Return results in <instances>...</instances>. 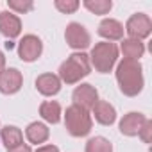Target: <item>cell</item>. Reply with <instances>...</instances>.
Returning a JSON list of instances; mask_svg holds the SVG:
<instances>
[{"mask_svg":"<svg viewBox=\"0 0 152 152\" xmlns=\"http://www.w3.org/2000/svg\"><path fill=\"white\" fill-rule=\"evenodd\" d=\"M116 84L122 95L125 97H138L143 91L145 77H143V66L140 61L134 59H122L116 63L115 70Z\"/></svg>","mask_w":152,"mask_h":152,"instance_id":"6da1fadb","label":"cell"},{"mask_svg":"<svg viewBox=\"0 0 152 152\" xmlns=\"http://www.w3.org/2000/svg\"><path fill=\"white\" fill-rule=\"evenodd\" d=\"M90 73H91V64H90L88 54L86 52H73L59 64L57 77L63 84L73 86V84H79Z\"/></svg>","mask_w":152,"mask_h":152,"instance_id":"7a4b0ae2","label":"cell"},{"mask_svg":"<svg viewBox=\"0 0 152 152\" xmlns=\"http://www.w3.org/2000/svg\"><path fill=\"white\" fill-rule=\"evenodd\" d=\"M118 56H120L118 47H116V43H111V41L95 43L88 54L91 68H95V72H99V73L113 72L118 63Z\"/></svg>","mask_w":152,"mask_h":152,"instance_id":"3957f363","label":"cell"},{"mask_svg":"<svg viewBox=\"0 0 152 152\" xmlns=\"http://www.w3.org/2000/svg\"><path fill=\"white\" fill-rule=\"evenodd\" d=\"M64 127H66V132L73 138H84L91 132V127H93V118H91V113L79 107V106H68L64 115Z\"/></svg>","mask_w":152,"mask_h":152,"instance_id":"277c9868","label":"cell"},{"mask_svg":"<svg viewBox=\"0 0 152 152\" xmlns=\"http://www.w3.org/2000/svg\"><path fill=\"white\" fill-rule=\"evenodd\" d=\"M64 41L75 52H84L91 47V34L79 22H70L64 29Z\"/></svg>","mask_w":152,"mask_h":152,"instance_id":"5b68a950","label":"cell"},{"mask_svg":"<svg viewBox=\"0 0 152 152\" xmlns=\"http://www.w3.org/2000/svg\"><path fill=\"white\" fill-rule=\"evenodd\" d=\"M124 31L131 39L143 41L152 34V20L145 13H134L127 18V22L124 25Z\"/></svg>","mask_w":152,"mask_h":152,"instance_id":"8992f818","label":"cell"},{"mask_svg":"<svg viewBox=\"0 0 152 152\" xmlns=\"http://www.w3.org/2000/svg\"><path fill=\"white\" fill-rule=\"evenodd\" d=\"M16 52H18V57L23 61V63H34L41 57L43 54V41L39 36L36 34H25L22 36V39L18 41V47H16Z\"/></svg>","mask_w":152,"mask_h":152,"instance_id":"52a82bcc","label":"cell"},{"mask_svg":"<svg viewBox=\"0 0 152 152\" xmlns=\"http://www.w3.org/2000/svg\"><path fill=\"white\" fill-rule=\"evenodd\" d=\"M72 100L75 106H79L86 111H91V107L97 104L99 100V91L93 84L90 83H81L79 86H75L73 93H72Z\"/></svg>","mask_w":152,"mask_h":152,"instance_id":"ba28073f","label":"cell"},{"mask_svg":"<svg viewBox=\"0 0 152 152\" xmlns=\"http://www.w3.org/2000/svg\"><path fill=\"white\" fill-rule=\"evenodd\" d=\"M23 86V73L18 68H6L0 73V93L16 95Z\"/></svg>","mask_w":152,"mask_h":152,"instance_id":"9c48e42d","label":"cell"},{"mask_svg":"<svg viewBox=\"0 0 152 152\" xmlns=\"http://www.w3.org/2000/svg\"><path fill=\"white\" fill-rule=\"evenodd\" d=\"M147 120H148V118H147L143 113H140V111H131V113L124 115L122 120L118 122V131H120L122 136L134 138V136L140 134V131H141V127L145 125Z\"/></svg>","mask_w":152,"mask_h":152,"instance_id":"30bf717a","label":"cell"},{"mask_svg":"<svg viewBox=\"0 0 152 152\" xmlns=\"http://www.w3.org/2000/svg\"><path fill=\"white\" fill-rule=\"evenodd\" d=\"M22 18L11 11H2L0 13V34L7 39H16L22 34Z\"/></svg>","mask_w":152,"mask_h":152,"instance_id":"8fae6325","label":"cell"},{"mask_svg":"<svg viewBox=\"0 0 152 152\" xmlns=\"http://www.w3.org/2000/svg\"><path fill=\"white\" fill-rule=\"evenodd\" d=\"M34 86H36V90H38L39 95H43V97H56V95L61 91L63 83L59 81L57 73H50V72H47V73L38 75Z\"/></svg>","mask_w":152,"mask_h":152,"instance_id":"7c38bea8","label":"cell"},{"mask_svg":"<svg viewBox=\"0 0 152 152\" xmlns=\"http://www.w3.org/2000/svg\"><path fill=\"white\" fill-rule=\"evenodd\" d=\"M91 118H95L97 124L104 125V127H111L115 122H116V109L113 104H109L107 100H97V104L91 107Z\"/></svg>","mask_w":152,"mask_h":152,"instance_id":"4fadbf2b","label":"cell"},{"mask_svg":"<svg viewBox=\"0 0 152 152\" xmlns=\"http://www.w3.org/2000/svg\"><path fill=\"white\" fill-rule=\"evenodd\" d=\"M97 34L100 38H104V41H122L124 39V23L115 20V18H104L100 23H99V29H97Z\"/></svg>","mask_w":152,"mask_h":152,"instance_id":"5bb4252c","label":"cell"},{"mask_svg":"<svg viewBox=\"0 0 152 152\" xmlns=\"http://www.w3.org/2000/svg\"><path fill=\"white\" fill-rule=\"evenodd\" d=\"M25 138H27V141H29V145H36V147H39V145H45L47 141H48V138H50V129H48V125L45 124V122H31L27 127H25Z\"/></svg>","mask_w":152,"mask_h":152,"instance_id":"9a60e30c","label":"cell"},{"mask_svg":"<svg viewBox=\"0 0 152 152\" xmlns=\"http://www.w3.org/2000/svg\"><path fill=\"white\" fill-rule=\"evenodd\" d=\"M118 52L124 54V59H134L140 61V57H143L145 54V43L140 39H131V38H124L120 41Z\"/></svg>","mask_w":152,"mask_h":152,"instance_id":"2e32d148","label":"cell"},{"mask_svg":"<svg viewBox=\"0 0 152 152\" xmlns=\"http://www.w3.org/2000/svg\"><path fill=\"white\" fill-rule=\"evenodd\" d=\"M0 141L9 150L23 143V131L16 125H4L0 127Z\"/></svg>","mask_w":152,"mask_h":152,"instance_id":"e0dca14e","label":"cell"},{"mask_svg":"<svg viewBox=\"0 0 152 152\" xmlns=\"http://www.w3.org/2000/svg\"><path fill=\"white\" fill-rule=\"evenodd\" d=\"M39 116L47 122V124H59L61 118H63V109H61V104L57 100H43L39 104Z\"/></svg>","mask_w":152,"mask_h":152,"instance_id":"ac0fdd59","label":"cell"},{"mask_svg":"<svg viewBox=\"0 0 152 152\" xmlns=\"http://www.w3.org/2000/svg\"><path fill=\"white\" fill-rule=\"evenodd\" d=\"M83 6L91 15H97V16L109 15V11L113 9V2H111V0H84Z\"/></svg>","mask_w":152,"mask_h":152,"instance_id":"d6986e66","label":"cell"},{"mask_svg":"<svg viewBox=\"0 0 152 152\" xmlns=\"http://www.w3.org/2000/svg\"><path fill=\"white\" fill-rule=\"evenodd\" d=\"M84 152H113V143L104 136H93L86 141Z\"/></svg>","mask_w":152,"mask_h":152,"instance_id":"ffe728a7","label":"cell"},{"mask_svg":"<svg viewBox=\"0 0 152 152\" xmlns=\"http://www.w3.org/2000/svg\"><path fill=\"white\" fill-rule=\"evenodd\" d=\"M7 11L15 15H25L34 9V2L32 0H7Z\"/></svg>","mask_w":152,"mask_h":152,"instance_id":"44dd1931","label":"cell"},{"mask_svg":"<svg viewBox=\"0 0 152 152\" xmlns=\"http://www.w3.org/2000/svg\"><path fill=\"white\" fill-rule=\"evenodd\" d=\"M54 7L59 13H63V15H73L75 11L81 7V2H79V0H56Z\"/></svg>","mask_w":152,"mask_h":152,"instance_id":"7402d4cb","label":"cell"},{"mask_svg":"<svg viewBox=\"0 0 152 152\" xmlns=\"http://www.w3.org/2000/svg\"><path fill=\"white\" fill-rule=\"evenodd\" d=\"M138 138H140L143 143H147V145L152 141V120H147V122H145V125L141 127Z\"/></svg>","mask_w":152,"mask_h":152,"instance_id":"603a6c76","label":"cell"},{"mask_svg":"<svg viewBox=\"0 0 152 152\" xmlns=\"http://www.w3.org/2000/svg\"><path fill=\"white\" fill-rule=\"evenodd\" d=\"M32 152H61L59 150V147H56V145H52V143H45V145H39L36 150H32Z\"/></svg>","mask_w":152,"mask_h":152,"instance_id":"cb8c5ba5","label":"cell"},{"mask_svg":"<svg viewBox=\"0 0 152 152\" xmlns=\"http://www.w3.org/2000/svg\"><path fill=\"white\" fill-rule=\"evenodd\" d=\"M7 152H32V148H31L29 143H22V145H18L15 148H9Z\"/></svg>","mask_w":152,"mask_h":152,"instance_id":"d4e9b609","label":"cell"},{"mask_svg":"<svg viewBox=\"0 0 152 152\" xmlns=\"http://www.w3.org/2000/svg\"><path fill=\"white\" fill-rule=\"evenodd\" d=\"M6 70V56H4V52L0 50V73H2Z\"/></svg>","mask_w":152,"mask_h":152,"instance_id":"484cf974","label":"cell"}]
</instances>
